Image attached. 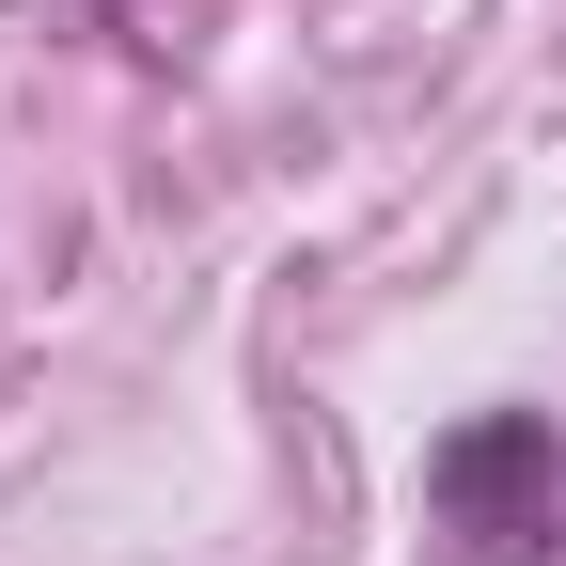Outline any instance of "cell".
Listing matches in <instances>:
<instances>
[{
    "label": "cell",
    "mask_w": 566,
    "mask_h": 566,
    "mask_svg": "<svg viewBox=\"0 0 566 566\" xmlns=\"http://www.w3.org/2000/svg\"><path fill=\"white\" fill-rule=\"evenodd\" d=\"M424 488H441V504L472 520V535H535V504H551V424H472V441H441V472H424Z\"/></svg>",
    "instance_id": "obj_1"
}]
</instances>
